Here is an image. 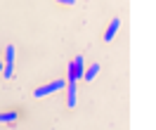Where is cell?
<instances>
[{
    "instance_id": "cell-1",
    "label": "cell",
    "mask_w": 156,
    "mask_h": 130,
    "mask_svg": "<svg viewBox=\"0 0 156 130\" xmlns=\"http://www.w3.org/2000/svg\"><path fill=\"white\" fill-rule=\"evenodd\" d=\"M62 88H66V80L64 78H59V80H52V83H48V85H40V88H36V97H48V95H52V92H57V90H62Z\"/></svg>"
},
{
    "instance_id": "cell-2",
    "label": "cell",
    "mask_w": 156,
    "mask_h": 130,
    "mask_svg": "<svg viewBox=\"0 0 156 130\" xmlns=\"http://www.w3.org/2000/svg\"><path fill=\"white\" fill-rule=\"evenodd\" d=\"M118 26H121V19H118V17H114V19H111V24L107 26V31H104V40H107V43H111V40H114Z\"/></svg>"
},
{
    "instance_id": "cell-3",
    "label": "cell",
    "mask_w": 156,
    "mask_h": 130,
    "mask_svg": "<svg viewBox=\"0 0 156 130\" xmlns=\"http://www.w3.org/2000/svg\"><path fill=\"white\" fill-rule=\"evenodd\" d=\"M14 54H17L14 45H7V50H5V64L2 66H14Z\"/></svg>"
},
{
    "instance_id": "cell-4",
    "label": "cell",
    "mask_w": 156,
    "mask_h": 130,
    "mask_svg": "<svg viewBox=\"0 0 156 130\" xmlns=\"http://www.w3.org/2000/svg\"><path fill=\"white\" fill-rule=\"evenodd\" d=\"M97 73H99V64H92L88 71H83V78H85V80H95V78H97Z\"/></svg>"
},
{
    "instance_id": "cell-5",
    "label": "cell",
    "mask_w": 156,
    "mask_h": 130,
    "mask_svg": "<svg viewBox=\"0 0 156 130\" xmlns=\"http://www.w3.org/2000/svg\"><path fill=\"white\" fill-rule=\"evenodd\" d=\"M17 116H19L17 111H2V114H0V123H14Z\"/></svg>"
},
{
    "instance_id": "cell-6",
    "label": "cell",
    "mask_w": 156,
    "mask_h": 130,
    "mask_svg": "<svg viewBox=\"0 0 156 130\" xmlns=\"http://www.w3.org/2000/svg\"><path fill=\"white\" fill-rule=\"evenodd\" d=\"M69 85V107H76V83H66Z\"/></svg>"
},
{
    "instance_id": "cell-7",
    "label": "cell",
    "mask_w": 156,
    "mask_h": 130,
    "mask_svg": "<svg viewBox=\"0 0 156 130\" xmlns=\"http://www.w3.org/2000/svg\"><path fill=\"white\" fill-rule=\"evenodd\" d=\"M2 76H5V78H12V76H14V66H2Z\"/></svg>"
},
{
    "instance_id": "cell-8",
    "label": "cell",
    "mask_w": 156,
    "mask_h": 130,
    "mask_svg": "<svg viewBox=\"0 0 156 130\" xmlns=\"http://www.w3.org/2000/svg\"><path fill=\"white\" fill-rule=\"evenodd\" d=\"M57 2H62V5H76V0H57Z\"/></svg>"
},
{
    "instance_id": "cell-9",
    "label": "cell",
    "mask_w": 156,
    "mask_h": 130,
    "mask_svg": "<svg viewBox=\"0 0 156 130\" xmlns=\"http://www.w3.org/2000/svg\"><path fill=\"white\" fill-rule=\"evenodd\" d=\"M0 71H2V59H0Z\"/></svg>"
}]
</instances>
